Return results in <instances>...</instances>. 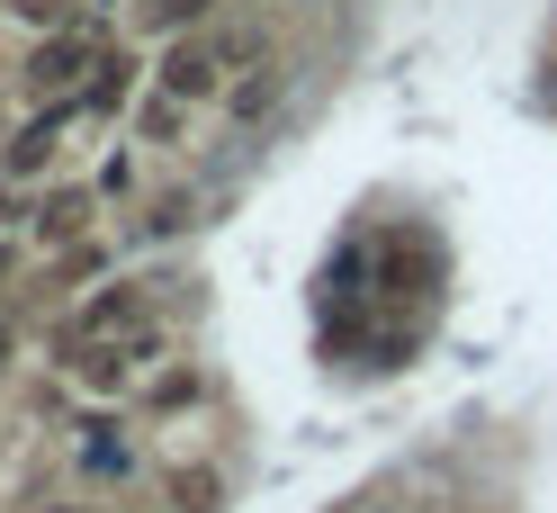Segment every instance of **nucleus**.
Listing matches in <instances>:
<instances>
[{
  "label": "nucleus",
  "mask_w": 557,
  "mask_h": 513,
  "mask_svg": "<svg viewBox=\"0 0 557 513\" xmlns=\"http://www.w3.org/2000/svg\"><path fill=\"white\" fill-rule=\"evenodd\" d=\"M261 46L252 37H234V27H189V37H171L162 46V63H153V90H171V99H189V109H198V99H225L234 82V63H252Z\"/></svg>",
  "instance_id": "1"
},
{
  "label": "nucleus",
  "mask_w": 557,
  "mask_h": 513,
  "mask_svg": "<svg viewBox=\"0 0 557 513\" xmlns=\"http://www.w3.org/2000/svg\"><path fill=\"white\" fill-rule=\"evenodd\" d=\"M90 63H99V46L82 37V27H54V37H37V46H27L18 82L37 90V99H73V90L90 82Z\"/></svg>",
  "instance_id": "2"
},
{
  "label": "nucleus",
  "mask_w": 557,
  "mask_h": 513,
  "mask_svg": "<svg viewBox=\"0 0 557 513\" xmlns=\"http://www.w3.org/2000/svg\"><path fill=\"white\" fill-rule=\"evenodd\" d=\"M153 325V289L145 280H109L73 306V342H117V333H145Z\"/></svg>",
  "instance_id": "3"
},
{
  "label": "nucleus",
  "mask_w": 557,
  "mask_h": 513,
  "mask_svg": "<svg viewBox=\"0 0 557 513\" xmlns=\"http://www.w3.org/2000/svg\"><path fill=\"white\" fill-rule=\"evenodd\" d=\"M63 118H82V99H54L46 118H27L10 145H0V171H10V181H27V171H46L54 154H63Z\"/></svg>",
  "instance_id": "4"
},
{
  "label": "nucleus",
  "mask_w": 557,
  "mask_h": 513,
  "mask_svg": "<svg viewBox=\"0 0 557 513\" xmlns=\"http://www.w3.org/2000/svg\"><path fill=\"white\" fill-rule=\"evenodd\" d=\"M90 217H99V190H46L27 225H37L46 253H73V244H90Z\"/></svg>",
  "instance_id": "5"
},
{
  "label": "nucleus",
  "mask_w": 557,
  "mask_h": 513,
  "mask_svg": "<svg viewBox=\"0 0 557 513\" xmlns=\"http://www.w3.org/2000/svg\"><path fill=\"white\" fill-rule=\"evenodd\" d=\"M135 82H145V63H135L126 46H99V63H90V82H82L73 99H82V118H117L126 99H135Z\"/></svg>",
  "instance_id": "6"
},
{
  "label": "nucleus",
  "mask_w": 557,
  "mask_h": 513,
  "mask_svg": "<svg viewBox=\"0 0 557 513\" xmlns=\"http://www.w3.org/2000/svg\"><path fill=\"white\" fill-rule=\"evenodd\" d=\"M135 468H145V460H135V441H126V424H109V415H90V424H82V477H99V487H126Z\"/></svg>",
  "instance_id": "7"
},
{
  "label": "nucleus",
  "mask_w": 557,
  "mask_h": 513,
  "mask_svg": "<svg viewBox=\"0 0 557 513\" xmlns=\"http://www.w3.org/2000/svg\"><path fill=\"white\" fill-rule=\"evenodd\" d=\"M162 496H171V513H216V504H225V477H216V468H171Z\"/></svg>",
  "instance_id": "8"
},
{
  "label": "nucleus",
  "mask_w": 557,
  "mask_h": 513,
  "mask_svg": "<svg viewBox=\"0 0 557 513\" xmlns=\"http://www.w3.org/2000/svg\"><path fill=\"white\" fill-rule=\"evenodd\" d=\"M270 109H278V73H243V82L225 90V118H234V126H261Z\"/></svg>",
  "instance_id": "9"
},
{
  "label": "nucleus",
  "mask_w": 557,
  "mask_h": 513,
  "mask_svg": "<svg viewBox=\"0 0 557 513\" xmlns=\"http://www.w3.org/2000/svg\"><path fill=\"white\" fill-rule=\"evenodd\" d=\"M189 126V99H171V90H153V99H135V135L145 145H171V135Z\"/></svg>",
  "instance_id": "10"
},
{
  "label": "nucleus",
  "mask_w": 557,
  "mask_h": 513,
  "mask_svg": "<svg viewBox=\"0 0 557 513\" xmlns=\"http://www.w3.org/2000/svg\"><path fill=\"white\" fill-rule=\"evenodd\" d=\"M189 217H198V208H189V198H153V208H145V217H135V225H126V244H162V234H181Z\"/></svg>",
  "instance_id": "11"
},
{
  "label": "nucleus",
  "mask_w": 557,
  "mask_h": 513,
  "mask_svg": "<svg viewBox=\"0 0 557 513\" xmlns=\"http://www.w3.org/2000/svg\"><path fill=\"white\" fill-rule=\"evenodd\" d=\"M207 10H216V0H145V27H162V37H189V27H207Z\"/></svg>",
  "instance_id": "12"
},
{
  "label": "nucleus",
  "mask_w": 557,
  "mask_h": 513,
  "mask_svg": "<svg viewBox=\"0 0 557 513\" xmlns=\"http://www.w3.org/2000/svg\"><path fill=\"white\" fill-rule=\"evenodd\" d=\"M198 396V369H162V379L145 388V405H153V415H171V405H189Z\"/></svg>",
  "instance_id": "13"
},
{
  "label": "nucleus",
  "mask_w": 557,
  "mask_h": 513,
  "mask_svg": "<svg viewBox=\"0 0 557 513\" xmlns=\"http://www.w3.org/2000/svg\"><path fill=\"white\" fill-rule=\"evenodd\" d=\"M0 10H18L27 27H46V37H54V27H73V10H82V0H0Z\"/></svg>",
  "instance_id": "14"
},
{
  "label": "nucleus",
  "mask_w": 557,
  "mask_h": 513,
  "mask_svg": "<svg viewBox=\"0 0 557 513\" xmlns=\"http://www.w3.org/2000/svg\"><path fill=\"white\" fill-rule=\"evenodd\" d=\"M99 198H126L135 190V154H109V162H99V181H90Z\"/></svg>",
  "instance_id": "15"
},
{
  "label": "nucleus",
  "mask_w": 557,
  "mask_h": 513,
  "mask_svg": "<svg viewBox=\"0 0 557 513\" xmlns=\"http://www.w3.org/2000/svg\"><path fill=\"white\" fill-rule=\"evenodd\" d=\"M10 352H18V325H10V316H0V361H10Z\"/></svg>",
  "instance_id": "16"
},
{
  "label": "nucleus",
  "mask_w": 557,
  "mask_h": 513,
  "mask_svg": "<svg viewBox=\"0 0 557 513\" xmlns=\"http://www.w3.org/2000/svg\"><path fill=\"white\" fill-rule=\"evenodd\" d=\"M10 270H18V253H10V244H0V280H10Z\"/></svg>",
  "instance_id": "17"
},
{
  "label": "nucleus",
  "mask_w": 557,
  "mask_h": 513,
  "mask_svg": "<svg viewBox=\"0 0 557 513\" xmlns=\"http://www.w3.org/2000/svg\"><path fill=\"white\" fill-rule=\"evenodd\" d=\"M90 10H117V0H90Z\"/></svg>",
  "instance_id": "18"
},
{
  "label": "nucleus",
  "mask_w": 557,
  "mask_h": 513,
  "mask_svg": "<svg viewBox=\"0 0 557 513\" xmlns=\"http://www.w3.org/2000/svg\"><path fill=\"white\" fill-rule=\"evenodd\" d=\"M377 513H405V504H377Z\"/></svg>",
  "instance_id": "19"
}]
</instances>
